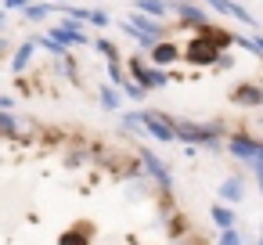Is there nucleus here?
Instances as JSON below:
<instances>
[]
</instances>
